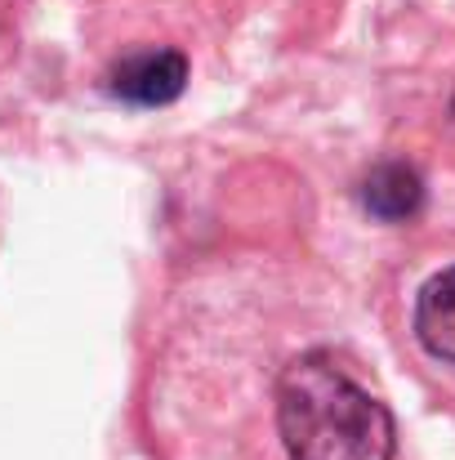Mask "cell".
I'll return each instance as SVG.
<instances>
[{
  "label": "cell",
  "instance_id": "6da1fadb",
  "mask_svg": "<svg viewBox=\"0 0 455 460\" xmlns=\"http://www.w3.org/2000/svg\"><path fill=\"white\" fill-rule=\"evenodd\" d=\"M398 429L389 407L353 376V367L308 344L277 371V452L282 460H393Z\"/></svg>",
  "mask_w": 455,
  "mask_h": 460
},
{
  "label": "cell",
  "instance_id": "7a4b0ae2",
  "mask_svg": "<svg viewBox=\"0 0 455 460\" xmlns=\"http://www.w3.org/2000/svg\"><path fill=\"white\" fill-rule=\"evenodd\" d=\"M411 340L433 367L455 371V260L433 269L411 296Z\"/></svg>",
  "mask_w": 455,
  "mask_h": 460
},
{
  "label": "cell",
  "instance_id": "3957f363",
  "mask_svg": "<svg viewBox=\"0 0 455 460\" xmlns=\"http://www.w3.org/2000/svg\"><path fill=\"white\" fill-rule=\"evenodd\" d=\"M188 85V58L179 49H144V54H126L112 72H108V90L126 103L139 108H165L183 94Z\"/></svg>",
  "mask_w": 455,
  "mask_h": 460
},
{
  "label": "cell",
  "instance_id": "277c9868",
  "mask_svg": "<svg viewBox=\"0 0 455 460\" xmlns=\"http://www.w3.org/2000/svg\"><path fill=\"white\" fill-rule=\"evenodd\" d=\"M362 201H366V210H371L375 219L398 224V219H411V215L420 210V201H424V183H420V174H416L411 165H402V161H384V165H375V170L366 174V183H362Z\"/></svg>",
  "mask_w": 455,
  "mask_h": 460
}]
</instances>
